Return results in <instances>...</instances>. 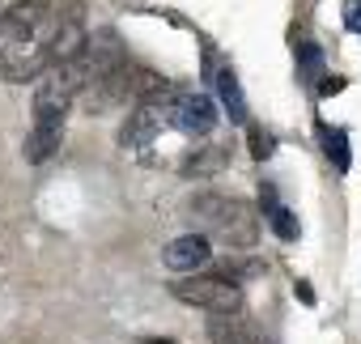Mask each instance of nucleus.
<instances>
[{
    "label": "nucleus",
    "instance_id": "nucleus-1",
    "mask_svg": "<svg viewBox=\"0 0 361 344\" xmlns=\"http://www.w3.org/2000/svg\"><path fill=\"white\" fill-rule=\"evenodd\" d=\"M77 98L73 81L64 68H47L39 90H35V106H30V136H26V161H47L60 149L64 136V119H68V102Z\"/></svg>",
    "mask_w": 361,
    "mask_h": 344
},
{
    "label": "nucleus",
    "instance_id": "nucleus-2",
    "mask_svg": "<svg viewBox=\"0 0 361 344\" xmlns=\"http://www.w3.org/2000/svg\"><path fill=\"white\" fill-rule=\"evenodd\" d=\"M192 217L200 221L204 234H213L226 247H255V238H259L255 213L238 196H200L192 204Z\"/></svg>",
    "mask_w": 361,
    "mask_h": 344
},
{
    "label": "nucleus",
    "instance_id": "nucleus-3",
    "mask_svg": "<svg viewBox=\"0 0 361 344\" xmlns=\"http://www.w3.org/2000/svg\"><path fill=\"white\" fill-rule=\"evenodd\" d=\"M178 302L188 306H200V310H213V314H230V310H243V289H238V276L230 268L221 272H209V276H188V281H174L170 289Z\"/></svg>",
    "mask_w": 361,
    "mask_h": 344
},
{
    "label": "nucleus",
    "instance_id": "nucleus-4",
    "mask_svg": "<svg viewBox=\"0 0 361 344\" xmlns=\"http://www.w3.org/2000/svg\"><path fill=\"white\" fill-rule=\"evenodd\" d=\"M170 123L183 136H192V140H204L217 128V102L209 94H183L178 106H174V115H170Z\"/></svg>",
    "mask_w": 361,
    "mask_h": 344
},
{
    "label": "nucleus",
    "instance_id": "nucleus-5",
    "mask_svg": "<svg viewBox=\"0 0 361 344\" xmlns=\"http://www.w3.org/2000/svg\"><path fill=\"white\" fill-rule=\"evenodd\" d=\"M166 123H170V119H166V111L136 102V106L128 111L123 128H119V145H123V149H145V145H153V140H157V132H161Z\"/></svg>",
    "mask_w": 361,
    "mask_h": 344
},
{
    "label": "nucleus",
    "instance_id": "nucleus-6",
    "mask_svg": "<svg viewBox=\"0 0 361 344\" xmlns=\"http://www.w3.org/2000/svg\"><path fill=\"white\" fill-rule=\"evenodd\" d=\"M209 255H213V242H209V234H200V230L174 238V242H166V251H161V259H166L170 272H196V268L209 264Z\"/></svg>",
    "mask_w": 361,
    "mask_h": 344
},
{
    "label": "nucleus",
    "instance_id": "nucleus-7",
    "mask_svg": "<svg viewBox=\"0 0 361 344\" xmlns=\"http://www.w3.org/2000/svg\"><path fill=\"white\" fill-rule=\"evenodd\" d=\"M209 336H213V344H259V331H255L238 310L213 314V319H209Z\"/></svg>",
    "mask_w": 361,
    "mask_h": 344
},
{
    "label": "nucleus",
    "instance_id": "nucleus-8",
    "mask_svg": "<svg viewBox=\"0 0 361 344\" xmlns=\"http://www.w3.org/2000/svg\"><path fill=\"white\" fill-rule=\"evenodd\" d=\"M314 132H319V145H323V153H327L331 170H336V175H348V170H353V149H348V132H344V128H331L327 119H319V123H314Z\"/></svg>",
    "mask_w": 361,
    "mask_h": 344
},
{
    "label": "nucleus",
    "instance_id": "nucleus-9",
    "mask_svg": "<svg viewBox=\"0 0 361 344\" xmlns=\"http://www.w3.org/2000/svg\"><path fill=\"white\" fill-rule=\"evenodd\" d=\"M217 98L230 115V123H247V98H243V85H238V73L230 64L217 68Z\"/></svg>",
    "mask_w": 361,
    "mask_h": 344
},
{
    "label": "nucleus",
    "instance_id": "nucleus-10",
    "mask_svg": "<svg viewBox=\"0 0 361 344\" xmlns=\"http://www.w3.org/2000/svg\"><path fill=\"white\" fill-rule=\"evenodd\" d=\"M293 47H298V81L306 85V90H319V81H323V51L314 47V43H306V39H293Z\"/></svg>",
    "mask_w": 361,
    "mask_h": 344
},
{
    "label": "nucleus",
    "instance_id": "nucleus-11",
    "mask_svg": "<svg viewBox=\"0 0 361 344\" xmlns=\"http://www.w3.org/2000/svg\"><path fill=\"white\" fill-rule=\"evenodd\" d=\"M268 226L276 230V238H281V242H298V217H293L285 204H276V209L268 213Z\"/></svg>",
    "mask_w": 361,
    "mask_h": 344
},
{
    "label": "nucleus",
    "instance_id": "nucleus-12",
    "mask_svg": "<svg viewBox=\"0 0 361 344\" xmlns=\"http://www.w3.org/2000/svg\"><path fill=\"white\" fill-rule=\"evenodd\" d=\"M276 153V140H272V132H264V128H251V157L255 161H264V157H272Z\"/></svg>",
    "mask_w": 361,
    "mask_h": 344
},
{
    "label": "nucleus",
    "instance_id": "nucleus-13",
    "mask_svg": "<svg viewBox=\"0 0 361 344\" xmlns=\"http://www.w3.org/2000/svg\"><path fill=\"white\" fill-rule=\"evenodd\" d=\"M226 157H230V153H226L221 145H213V149H209L204 157H196V161H188V175H200V170H209V166H221Z\"/></svg>",
    "mask_w": 361,
    "mask_h": 344
},
{
    "label": "nucleus",
    "instance_id": "nucleus-14",
    "mask_svg": "<svg viewBox=\"0 0 361 344\" xmlns=\"http://www.w3.org/2000/svg\"><path fill=\"white\" fill-rule=\"evenodd\" d=\"M344 26L353 35H361V0H344Z\"/></svg>",
    "mask_w": 361,
    "mask_h": 344
},
{
    "label": "nucleus",
    "instance_id": "nucleus-15",
    "mask_svg": "<svg viewBox=\"0 0 361 344\" xmlns=\"http://www.w3.org/2000/svg\"><path fill=\"white\" fill-rule=\"evenodd\" d=\"M340 90H344V77H323L314 94H319V98H327V94H340Z\"/></svg>",
    "mask_w": 361,
    "mask_h": 344
},
{
    "label": "nucleus",
    "instance_id": "nucleus-16",
    "mask_svg": "<svg viewBox=\"0 0 361 344\" xmlns=\"http://www.w3.org/2000/svg\"><path fill=\"white\" fill-rule=\"evenodd\" d=\"M293 293H298V297H302V302H314V289H310V285H306V281H298V285H293Z\"/></svg>",
    "mask_w": 361,
    "mask_h": 344
},
{
    "label": "nucleus",
    "instance_id": "nucleus-17",
    "mask_svg": "<svg viewBox=\"0 0 361 344\" xmlns=\"http://www.w3.org/2000/svg\"><path fill=\"white\" fill-rule=\"evenodd\" d=\"M140 344H174V340H157V336H149V340H140Z\"/></svg>",
    "mask_w": 361,
    "mask_h": 344
}]
</instances>
